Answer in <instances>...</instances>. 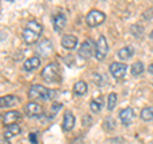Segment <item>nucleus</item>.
Returning a JSON list of instances; mask_svg holds the SVG:
<instances>
[{
  "mask_svg": "<svg viewBox=\"0 0 153 144\" xmlns=\"http://www.w3.org/2000/svg\"><path fill=\"white\" fill-rule=\"evenodd\" d=\"M41 33H42V26L40 23L36 21H30L26 24L25 30H23V40L28 45L36 44L41 36Z\"/></svg>",
  "mask_w": 153,
  "mask_h": 144,
  "instance_id": "obj_1",
  "label": "nucleus"
},
{
  "mask_svg": "<svg viewBox=\"0 0 153 144\" xmlns=\"http://www.w3.org/2000/svg\"><path fill=\"white\" fill-rule=\"evenodd\" d=\"M56 96V91L46 88L41 84H33L28 91V97L31 99H42V101H49L52 99Z\"/></svg>",
  "mask_w": 153,
  "mask_h": 144,
  "instance_id": "obj_2",
  "label": "nucleus"
},
{
  "mask_svg": "<svg viewBox=\"0 0 153 144\" xmlns=\"http://www.w3.org/2000/svg\"><path fill=\"white\" fill-rule=\"evenodd\" d=\"M42 79L47 83H57L60 80V68L56 63H51L42 70Z\"/></svg>",
  "mask_w": 153,
  "mask_h": 144,
  "instance_id": "obj_3",
  "label": "nucleus"
},
{
  "mask_svg": "<svg viewBox=\"0 0 153 144\" xmlns=\"http://www.w3.org/2000/svg\"><path fill=\"white\" fill-rule=\"evenodd\" d=\"M78 54L84 57V59H89L93 55H96V44L91 40V38H87L84 42H82V45L79 47Z\"/></svg>",
  "mask_w": 153,
  "mask_h": 144,
  "instance_id": "obj_4",
  "label": "nucleus"
},
{
  "mask_svg": "<svg viewBox=\"0 0 153 144\" xmlns=\"http://www.w3.org/2000/svg\"><path fill=\"white\" fill-rule=\"evenodd\" d=\"M105 19H106L105 13L100 12V10H92V12L88 13L85 22H87V24L89 27H97L100 24H102V23L105 22Z\"/></svg>",
  "mask_w": 153,
  "mask_h": 144,
  "instance_id": "obj_5",
  "label": "nucleus"
},
{
  "mask_svg": "<svg viewBox=\"0 0 153 144\" xmlns=\"http://www.w3.org/2000/svg\"><path fill=\"white\" fill-rule=\"evenodd\" d=\"M108 52V45L107 40L105 36H100L97 44H96V59L97 60H103Z\"/></svg>",
  "mask_w": 153,
  "mask_h": 144,
  "instance_id": "obj_6",
  "label": "nucleus"
},
{
  "mask_svg": "<svg viewBox=\"0 0 153 144\" xmlns=\"http://www.w3.org/2000/svg\"><path fill=\"white\" fill-rule=\"evenodd\" d=\"M110 73H111V75L115 79L120 80L126 75L128 66L125 64H123V63H112L111 65H110Z\"/></svg>",
  "mask_w": 153,
  "mask_h": 144,
  "instance_id": "obj_7",
  "label": "nucleus"
},
{
  "mask_svg": "<svg viewBox=\"0 0 153 144\" xmlns=\"http://www.w3.org/2000/svg\"><path fill=\"white\" fill-rule=\"evenodd\" d=\"M26 114L30 117H40L44 115V108H42L41 105L36 102H31L26 106Z\"/></svg>",
  "mask_w": 153,
  "mask_h": 144,
  "instance_id": "obj_8",
  "label": "nucleus"
},
{
  "mask_svg": "<svg viewBox=\"0 0 153 144\" xmlns=\"http://www.w3.org/2000/svg\"><path fill=\"white\" fill-rule=\"evenodd\" d=\"M119 119L120 121L124 124L125 126H129L130 124L133 122V119H134V112L130 107H126V108H123L120 114H119Z\"/></svg>",
  "mask_w": 153,
  "mask_h": 144,
  "instance_id": "obj_9",
  "label": "nucleus"
},
{
  "mask_svg": "<svg viewBox=\"0 0 153 144\" xmlns=\"http://www.w3.org/2000/svg\"><path fill=\"white\" fill-rule=\"evenodd\" d=\"M52 26H54V30L56 32H61L66 26V17L65 14L59 13L52 18Z\"/></svg>",
  "mask_w": 153,
  "mask_h": 144,
  "instance_id": "obj_10",
  "label": "nucleus"
},
{
  "mask_svg": "<svg viewBox=\"0 0 153 144\" xmlns=\"http://www.w3.org/2000/svg\"><path fill=\"white\" fill-rule=\"evenodd\" d=\"M78 45V38L73 35H66L61 38V46L66 50H73Z\"/></svg>",
  "mask_w": 153,
  "mask_h": 144,
  "instance_id": "obj_11",
  "label": "nucleus"
},
{
  "mask_svg": "<svg viewBox=\"0 0 153 144\" xmlns=\"http://www.w3.org/2000/svg\"><path fill=\"white\" fill-rule=\"evenodd\" d=\"M21 119V114L18 111H9L4 115L3 117V124L5 126H9V125H13V124H16L18 120Z\"/></svg>",
  "mask_w": 153,
  "mask_h": 144,
  "instance_id": "obj_12",
  "label": "nucleus"
},
{
  "mask_svg": "<svg viewBox=\"0 0 153 144\" xmlns=\"http://www.w3.org/2000/svg\"><path fill=\"white\" fill-rule=\"evenodd\" d=\"M40 65H41L40 57L32 56V57H30V59H27L25 61V64H23V68H25V70H27V71H33V70H36Z\"/></svg>",
  "mask_w": 153,
  "mask_h": 144,
  "instance_id": "obj_13",
  "label": "nucleus"
},
{
  "mask_svg": "<svg viewBox=\"0 0 153 144\" xmlns=\"http://www.w3.org/2000/svg\"><path fill=\"white\" fill-rule=\"evenodd\" d=\"M19 102V98L16 96H4V97H0V108H5V107H12L14 105H17Z\"/></svg>",
  "mask_w": 153,
  "mask_h": 144,
  "instance_id": "obj_14",
  "label": "nucleus"
},
{
  "mask_svg": "<svg viewBox=\"0 0 153 144\" xmlns=\"http://www.w3.org/2000/svg\"><path fill=\"white\" fill-rule=\"evenodd\" d=\"M75 124V117L70 111H66L64 114V121H63V129L65 131H70L74 128Z\"/></svg>",
  "mask_w": 153,
  "mask_h": 144,
  "instance_id": "obj_15",
  "label": "nucleus"
},
{
  "mask_svg": "<svg viewBox=\"0 0 153 144\" xmlns=\"http://www.w3.org/2000/svg\"><path fill=\"white\" fill-rule=\"evenodd\" d=\"M19 133H21V128H19L17 124H13V125L7 126L5 131H4V138L12 139V138H14V137H17Z\"/></svg>",
  "mask_w": 153,
  "mask_h": 144,
  "instance_id": "obj_16",
  "label": "nucleus"
},
{
  "mask_svg": "<svg viewBox=\"0 0 153 144\" xmlns=\"http://www.w3.org/2000/svg\"><path fill=\"white\" fill-rule=\"evenodd\" d=\"M133 55H134V49L131 46L123 47V49H120L119 52H117V56H119V59L120 60H129Z\"/></svg>",
  "mask_w": 153,
  "mask_h": 144,
  "instance_id": "obj_17",
  "label": "nucleus"
},
{
  "mask_svg": "<svg viewBox=\"0 0 153 144\" xmlns=\"http://www.w3.org/2000/svg\"><path fill=\"white\" fill-rule=\"evenodd\" d=\"M73 91H74V93L76 96H83V94L87 93L88 85H87V83H84L83 80H79V82H76V83L74 84Z\"/></svg>",
  "mask_w": 153,
  "mask_h": 144,
  "instance_id": "obj_18",
  "label": "nucleus"
},
{
  "mask_svg": "<svg viewBox=\"0 0 153 144\" xmlns=\"http://www.w3.org/2000/svg\"><path fill=\"white\" fill-rule=\"evenodd\" d=\"M38 51H40L44 56H49L50 52L52 51V46L50 44V41L49 40H44V41H42L40 44V46H38Z\"/></svg>",
  "mask_w": 153,
  "mask_h": 144,
  "instance_id": "obj_19",
  "label": "nucleus"
},
{
  "mask_svg": "<svg viewBox=\"0 0 153 144\" xmlns=\"http://www.w3.org/2000/svg\"><path fill=\"white\" fill-rule=\"evenodd\" d=\"M140 117H142V120H144V121H152L153 120V106L143 108L140 111Z\"/></svg>",
  "mask_w": 153,
  "mask_h": 144,
  "instance_id": "obj_20",
  "label": "nucleus"
},
{
  "mask_svg": "<svg viewBox=\"0 0 153 144\" xmlns=\"http://www.w3.org/2000/svg\"><path fill=\"white\" fill-rule=\"evenodd\" d=\"M131 74L133 76H138V75H140L143 71H144V65H143V63H140V61H138V63H134L131 65Z\"/></svg>",
  "mask_w": 153,
  "mask_h": 144,
  "instance_id": "obj_21",
  "label": "nucleus"
},
{
  "mask_svg": "<svg viewBox=\"0 0 153 144\" xmlns=\"http://www.w3.org/2000/svg\"><path fill=\"white\" fill-rule=\"evenodd\" d=\"M89 107H91V111L92 112H100L102 108V99L98 98V99H92L89 103Z\"/></svg>",
  "mask_w": 153,
  "mask_h": 144,
  "instance_id": "obj_22",
  "label": "nucleus"
},
{
  "mask_svg": "<svg viewBox=\"0 0 153 144\" xmlns=\"http://www.w3.org/2000/svg\"><path fill=\"white\" fill-rule=\"evenodd\" d=\"M116 103H117V96L116 93H110L108 94V98H107V108L111 111V110L115 108V106H116Z\"/></svg>",
  "mask_w": 153,
  "mask_h": 144,
  "instance_id": "obj_23",
  "label": "nucleus"
},
{
  "mask_svg": "<svg viewBox=\"0 0 153 144\" xmlns=\"http://www.w3.org/2000/svg\"><path fill=\"white\" fill-rule=\"evenodd\" d=\"M130 31H131V33L135 37H139L140 38L143 36V27L142 26H133Z\"/></svg>",
  "mask_w": 153,
  "mask_h": 144,
  "instance_id": "obj_24",
  "label": "nucleus"
},
{
  "mask_svg": "<svg viewBox=\"0 0 153 144\" xmlns=\"http://www.w3.org/2000/svg\"><path fill=\"white\" fill-rule=\"evenodd\" d=\"M61 108V103H52V106H51V112L52 114H55V112H57Z\"/></svg>",
  "mask_w": 153,
  "mask_h": 144,
  "instance_id": "obj_25",
  "label": "nucleus"
},
{
  "mask_svg": "<svg viewBox=\"0 0 153 144\" xmlns=\"http://www.w3.org/2000/svg\"><path fill=\"white\" fill-rule=\"evenodd\" d=\"M30 142L32 144H37V134L36 133H31L30 134Z\"/></svg>",
  "mask_w": 153,
  "mask_h": 144,
  "instance_id": "obj_26",
  "label": "nucleus"
},
{
  "mask_svg": "<svg viewBox=\"0 0 153 144\" xmlns=\"http://www.w3.org/2000/svg\"><path fill=\"white\" fill-rule=\"evenodd\" d=\"M87 121H88V122L92 121V119H91V116H83V125H84V126L87 125Z\"/></svg>",
  "mask_w": 153,
  "mask_h": 144,
  "instance_id": "obj_27",
  "label": "nucleus"
},
{
  "mask_svg": "<svg viewBox=\"0 0 153 144\" xmlns=\"http://www.w3.org/2000/svg\"><path fill=\"white\" fill-rule=\"evenodd\" d=\"M0 144H10V143H9V139L3 138V139H0Z\"/></svg>",
  "mask_w": 153,
  "mask_h": 144,
  "instance_id": "obj_28",
  "label": "nucleus"
},
{
  "mask_svg": "<svg viewBox=\"0 0 153 144\" xmlns=\"http://www.w3.org/2000/svg\"><path fill=\"white\" fill-rule=\"evenodd\" d=\"M148 71H149V73L153 75V64H151L149 66H148Z\"/></svg>",
  "mask_w": 153,
  "mask_h": 144,
  "instance_id": "obj_29",
  "label": "nucleus"
},
{
  "mask_svg": "<svg viewBox=\"0 0 153 144\" xmlns=\"http://www.w3.org/2000/svg\"><path fill=\"white\" fill-rule=\"evenodd\" d=\"M151 37H152V38H153V33H151Z\"/></svg>",
  "mask_w": 153,
  "mask_h": 144,
  "instance_id": "obj_30",
  "label": "nucleus"
}]
</instances>
